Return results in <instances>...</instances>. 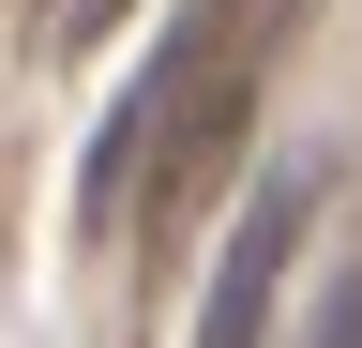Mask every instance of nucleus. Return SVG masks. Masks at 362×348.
I'll return each instance as SVG.
<instances>
[{
	"mask_svg": "<svg viewBox=\"0 0 362 348\" xmlns=\"http://www.w3.org/2000/svg\"><path fill=\"white\" fill-rule=\"evenodd\" d=\"M302 0H181V30L151 46V76L106 106V137H90V182L76 212L90 228H121V182H151L166 212L211 197L226 167H242V121H257V76H272V30H287Z\"/></svg>",
	"mask_w": 362,
	"mask_h": 348,
	"instance_id": "f257e3e1",
	"label": "nucleus"
},
{
	"mask_svg": "<svg viewBox=\"0 0 362 348\" xmlns=\"http://www.w3.org/2000/svg\"><path fill=\"white\" fill-rule=\"evenodd\" d=\"M302 167H272L257 182V212L226 228V257H211V303H197V348H257L272 333V288H287V242H302Z\"/></svg>",
	"mask_w": 362,
	"mask_h": 348,
	"instance_id": "f03ea898",
	"label": "nucleus"
},
{
	"mask_svg": "<svg viewBox=\"0 0 362 348\" xmlns=\"http://www.w3.org/2000/svg\"><path fill=\"white\" fill-rule=\"evenodd\" d=\"M302 348H362V257L332 273V303H317V333H302Z\"/></svg>",
	"mask_w": 362,
	"mask_h": 348,
	"instance_id": "7ed1b4c3",
	"label": "nucleus"
},
{
	"mask_svg": "<svg viewBox=\"0 0 362 348\" xmlns=\"http://www.w3.org/2000/svg\"><path fill=\"white\" fill-rule=\"evenodd\" d=\"M121 16V0H61V46H90V30H106Z\"/></svg>",
	"mask_w": 362,
	"mask_h": 348,
	"instance_id": "20e7f679",
	"label": "nucleus"
}]
</instances>
